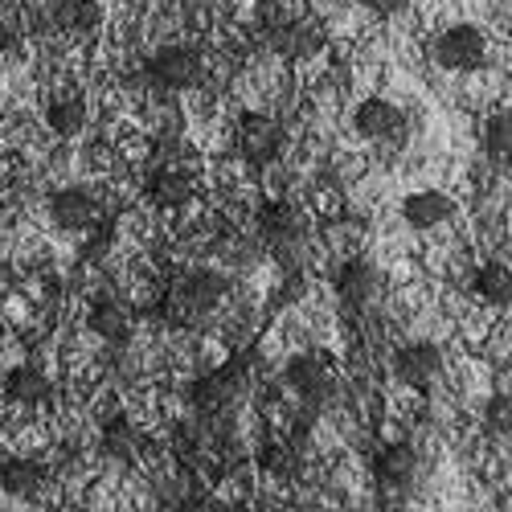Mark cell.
Segmentation results:
<instances>
[{"label":"cell","mask_w":512,"mask_h":512,"mask_svg":"<svg viewBox=\"0 0 512 512\" xmlns=\"http://www.w3.org/2000/svg\"><path fill=\"white\" fill-rule=\"evenodd\" d=\"M91 230H95V238L87 242V250H82V259H99V254H107L111 242H115V222L111 218L107 222H95Z\"/></svg>","instance_id":"4316f807"},{"label":"cell","mask_w":512,"mask_h":512,"mask_svg":"<svg viewBox=\"0 0 512 512\" xmlns=\"http://www.w3.org/2000/svg\"><path fill=\"white\" fill-rule=\"evenodd\" d=\"M46 127L54 136H78L87 127V99L78 91H62L46 103Z\"/></svg>","instance_id":"ac0fdd59"},{"label":"cell","mask_w":512,"mask_h":512,"mask_svg":"<svg viewBox=\"0 0 512 512\" xmlns=\"http://www.w3.org/2000/svg\"><path fill=\"white\" fill-rule=\"evenodd\" d=\"M353 127H357V136H365V140H373V144H402L406 132H410V119H406V111H402L398 103L373 95V99L357 103Z\"/></svg>","instance_id":"52a82bcc"},{"label":"cell","mask_w":512,"mask_h":512,"mask_svg":"<svg viewBox=\"0 0 512 512\" xmlns=\"http://www.w3.org/2000/svg\"><path fill=\"white\" fill-rule=\"evenodd\" d=\"M283 123L275 115H263V111H242L238 115V152L246 164L254 168H267L283 156Z\"/></svg>","instance_id":"5b68a950"},{"label":"cell","mask_w":512,"mask_h":512,"mask_svg":"<svg viewBox=\"0 0 512 512\" xmlns=\"http://www.w3.org/2000/svg\"><path fill=\"white\" fill-rule=\"evenodd\" d=\"M484 431L496 439H508V394H496L484 410Z\"/></svg>","instance_id":"484cf974"},{"label":"cell","mask_w":512,"mask_h":512,"mask_svg":"<svg viewBox=\"0 0 512 512\" xmlns=\"http://www.w3.org/2000/svg\"><path fill=\"white\" fill-rule=\"evenodd\" d=\"M13 291H17V271L9 263H0V300H9Z\"/></svg>","instance_id":"f1b7e54d"},{"label":"cell","mask_w":512,"mask_h":512,"mask_svg":"<svg viewBox=\"0 0 512 512\" xmlns=\"http://www.w3.org/2000/svg\"><path fill=\"white\" fill-rule=\"evenodd\" d=\"M361 234H365V222L361 218H336V222H328L324 226V242L332 246H345V242H361Z\"/></svg>","instance_id":"d4e9b609"},{"label":"cell","mask_w":512,"mask_h":512,"mask_svg":"<svg viewBox=\"0 0 512 512\" xmlns=\"http://www.w3.org/2000/svg\"><path fill=\"white\" fill-rule=\"evenodd\" d=\"M246 394H250V365H246V357H234L193 381L189 406H193V414H234Z\"/></svg>","instance_id":"6da1fadb"},{"label":"cell","mask_w":512,"mask_h":512,"mask_svg":"<svg viewBox=\"0 0 512 512\" xmlns=\"http://www.w3.org/2000/svg\"><path fill=\"white\" fill-rule=\"evenodd\" d=\"M5 37H9V33H5V21H0V50H5Z\"/></svg>","instance_id":"f546056e"},{"label":"cell","mask_w":512,"mask_h":512,"mask_svg":"<svg viewBox=\"0 0 512 512\" xmlns=\"http://www.w3.org/2000/svg\"><path fill=\"white\" fill-rule=\"evenodd\" d=\"M283 381H287V390H295V394H300V402L308 406L304 410V422L332 394V373H328V365L320 357H291L287 369H283Z\"/></svg>","instance_id":"30bf717a"},{"label":"cell","mask_w":512,"mask_h":512,"mask_svg":"<svg viewBox=\"0 0 512 512\" xmlns=\"http://www.w3.org/2000/svg\"><path fill=\"white\" fill-rule=\"evenodd\" d=\"M54 398V381L46 369H37V365H13L5 373V402L9 406H21V410H41V406H50Z\"/></svg>","instance_id":"8fae6325"},{"label":"cell","mask_w":512,"mask_h":512,"mask_svg":"<svg viewBox=\"0 0 512 512\" xmlns=\"http://www.w3.org/2000/svg\"><path fill=\"white\" fill-rule=\"evenodd\" d=\"M332 287H336V295H340V304H345V308H365V304H373V295L381 291V275H377V267L369 259L353 254V259L336 271Z\"/></svg>","instance_id":"4fadbf2b"},{"label":"cell","mask_w":512,"mask_h":512,"mask_svg":"<svg viewBox=\"0 0 512 512\" xmlns=\"http://www.w3.org/2000/svg\"><path fill=\"white\" fill-rule=\"evenodd\" d=\"M259 238L271 254H279V259H287L291 250H300L304 238H308V218L300 205L291 201H267L259 205Z\"/></svg>","instance_id":"3957f363"},{"label":"cell","mask_w":512,"mask_h":512,"mask_svg":"<svg viewBox=\"0 0 512 512\" xmlns=\"http://www.w3.org/2000/svg\"><path fill=\"white\" fill-rule=\"evenodd\" d=\"M201 181L193 168H185L181 160H152L148 168V181H144V197L156 209H185L197 197Z\"/></svg>","instance_id":"8992f818"},{"label":"cell","mask_w":512,"mask_h":512,"mask_svg":"<svg viewBox=\"0 0 512 512\" xmlns=\"http://www.w3.org/2000/svg\"><path fill=\"white\" fill-rule=\"evenodd\" d=\"M87 328L99 340H107V345H127V340H132V312L115 300H99L87 312Z\"/></svg>","instance_id":"e0dca14e"},{"label":"cell","mask_w":512,"mask_h":512,"mask_svg":"<svg viewBox=\"0 0 512 512\" xmlns=\"http://www.w3.org/2000/svg\"><path fill=\"white\" fill-rule=\"evenodd\" d=\"M99 447H103V455H111V459H132V455L140 451V435H136V426L127 422L123 414H115V418L103 426Z\"/></svg>","instance_id":"44dd1931"},{"label":"cell","mask_w":512,"mask_h":512,"mask_svg":"<svg viewBox=\"0 0 512 512\" xmlns=\"http://www.w3.org/2000/svg\"><path fill=\"white\" fill-rule=\"evenodd\" d=\"M54 25L62 33H95L103 25V5L99 0H58Z\"/></svg>","instance_id":"d6986e66"},{"label":"cell","mask_w":512,"mask_h":512,"mask_svg":"<svg viewBox=\"0 0 512 512\" xmlns=\"http://www.w3.org/2000/svg\"><path fill=\"white\" fill-rule=\"evenodd\" d=\"M177 295H181V304L193 312V316H205V312H213L218 308L226 295H230V279L222 275V271H193V275H185L181 279V287H177Z\"/></svg>","instance_id":"9a60e30c"},{"label":"cell","mask_w":512,"mask_h":512,"mask_svg":"<svg viewBox=\"0 0 512 512\" xmlns=\"http://www.w3.org/2000/svg\"><path fill=\"white\" fill-rule=\"evenodd\" d=\"M144 74L156 82L160 91H193L205 82V58L197 46H164L152 54Z\"/></svg>","instance_id":"7a4b0ae2"},{"label":"cell","mask_w":512,"mask_h":512,"mask_svg":"<svg viewBox=\"0 0 512 512\" xmlns=\"http://www.w3.org/2000/svg\"><path fill=\"white\" fill-rule=\"evenodd\" d=\"M472 291L480 295L484 304H492V308H508V300H512V271L504 263H484L476 271V279H472Z\"/></svg>","instance_id":"ffe728a7"},{"label":"cell","mask_w":512,"mask_h":512,"mask_svg":"<svg viewBox=\"0 0 512 512\" xmlns=\"http://www.w3.org/2000/svg\"><path fill=\"white\" fill-rule=\"evenodd\" d=\"M431 54L451 74H472V70H480L488 62V37L476 25H451V29H443L435 37Z\"/></svg>","instance_id":"277c9868"},{"label":"cell","mask_w":512,"mask_h":512,"mask_svg":"<svg viewBox=\"0 0 512 512\" xmlns=\"http://www.w3.org/2000/svg\"><path fill=\"white\" fill-rule=\"evenodd\" d=\"M508 148H512V115L508 111H496L484 123V156L496 168H504L508 164Z\"/></svg>","instance_id":"7402d4cb"},{"label":"cell","mask_w":512,"mask_h":512,"mask_svg":"<svg viewBox=\"0 0 512 512\" xmlns=\"http://www.w3.org/2000/svg\"><path fill=\"white\" fill-rule=\"evenodd\" d=\"M0 488L17 500H37V492L46 488V463L37 459H5L0 463Z\"/></svg>","instance_id":"2e32d148"},{"label":"cell","mask_w":512,"mask_h":512,"mask_svg":"<svg viewBox=\"0 0 512 512\" xmlns=\"http://www.w3.org/2000/svg\"><path fill=\"white\" fill-rule=\"evenodd\" d=\"M361 5L373 13V17H398V13H406L414 0H361Z\"/></svg>","instance_id":"83f0119b"},{"label":"cell","mask_w":512,"mask_h":512,"mask_svg":"<svg viewBox=\"0 0 512 512\" xmlns=\"http://www.w3.org/2000/svg\"><path fill=\"white\" fill-rule=\"evenodd\" d=\"M259 467L271 476H295L300 472V451H295L291 439H267L259 447Z\"/></svg>","instance_id":"603a6c76"},{"label":"cell","mask_w":512,"mask_h":512,"mask_svg":"<svg viewBox=\"0 0 512 512\" xmlns=\"http://www.w3.org/2000/svg\"><path fill=\"white\" fill-rule=\"evenodd\" d=\"M50 218H54V226H62V230H70V234L91 230V226L99 222V201H95V193L78 189V185L58 189V193L50 197Z\"/></svg>","instance_id":"5bb4252c"},{"label":"cell","mask_w":512,"mask_h":512,"mask_svg":"<svg viewBox=\"0 0 512 512\" xmlns=\"http://www.w3.org/2000/svg\"><path fill=\"white\" fill-rule=\"evenodd\" d=\"M418 451L410 443H386L377 455H373V480L386 496H402L414 488L418 480Z\"/></svg>","instance_id":"9c48e42d"},{"label":"cell","mask_w":512,"mask_h":512,"mask_svg":"<svg viewBox=\"0 0 512 512\" xmlns=\"http://www.w3.org/2000/svg\"><path fill=\"white\" fill-rule=\"evenodd\" d=\"M390 369L406 390H431L439 381V373H443V349L435 345V340H410V345H402L394 353Z\"/></svg>","instance_id":"ba28073f"},{"label":"cell","mask_w":512,"mask_h":512,"mask_svg":"<svg viewBox=\"0 0 512 512\" xmlns=\"http://www.w3.org/2000/svg\"><path fill=\"white\" fill-rule=\"evenodd\" d=\"M300 17V0H259V21L267 29H283Z\"/></svg>","instance_id":"cb8c5ba5"},{"label":"cell","mask_w":512,"mask_h":512,"mask_svg":"<svg viewBox=\"0 0 512 512\" xmlns=\"http://www.w3.org/2000/svg\"><path fill=\"white\" fill-rule=\"evenodd\" d=\"M455 218V201L443 189H418L402 197V222L410 230H439Z\"/></svg>","instance_id":"7c38bea8"}]
</instances>
